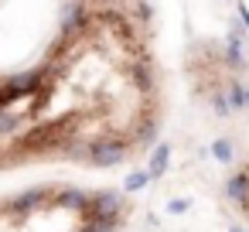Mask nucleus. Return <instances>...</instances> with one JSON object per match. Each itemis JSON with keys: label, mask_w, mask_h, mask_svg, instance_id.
Here are the masks:
<instances>
[{"label": "nucleus", "mask_w": 249, "mask_h": 232, "mask_svg": "<svg viewBox=\"0 0 249 232\" xmlns=\"http://www.w3.org/2000/svg\"><path fill=\"white\" fill-rule=\"evenodd\" d=\"M164 116L147 4H72L45 52L0 72V171L116 167L140 157Z\"/></svg>", "instance_id": "f257e3e1"}, {"label": "nucleus", "mask_w": 249, "mask_h": 232, "mask_svg": "<svg viewBox=\"0 0 249 232\" xmlns=\"http://www.w3.org/2000/svg\"><path fill=\"white\" fill-rule=\"evenodd\" d=\"M130 212L109 188L35 184L0 195V232H123Z\"/></svg>", "instance_id": "f03ea898"}, {"label": "nucleus", "mask_w": 249, "mask_h": 232, "mask_svg": "<svg viewBox=\"0 0 249 232\" xmlns=\"http://www.w3.org/2000/svg\"><path fill=\"white\" fill-rule=\"evenodd\" d=\"M229 198H232V208L239 212V218L249 222V154L235 164V171L229 178Z\"/></svg>", "instance_id": "7ed1b4c3"}]
</instances>
